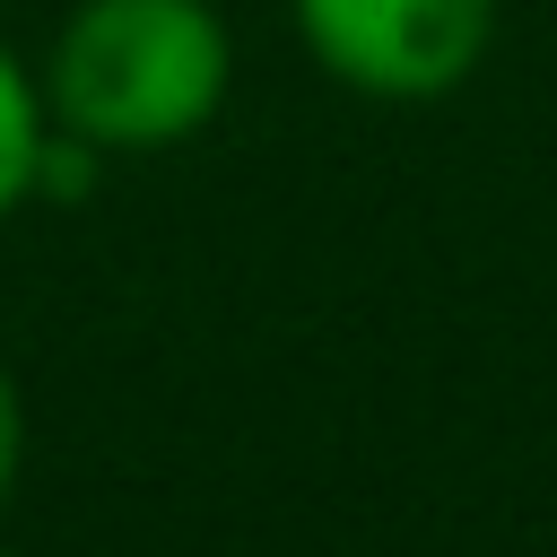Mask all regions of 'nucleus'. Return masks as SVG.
<instances>
[{"label":"nucleus","instance_id":"obj_1","mask_svg":"<svg viewBox=\"0 0 557 557\" xmlns=\"http://www.w3.org/2000/svg\"><path fill=\"white\" fill-rule=\"evenodd\" d=\"M226 78L235 44L209 0H78L44 61V113L96 157H157L226 104Z\"/></svg>","mask_w":557,"mask_h":557},{"label":"nucleus","instance_id":"obj_2","mask_svg":"<svg viewBox=\"0 0 557 557\" xmlns=\"http://www.w3.org/2000/svg\"><path fill=\"white\" fill-rule=\"evenodd\" d=\"M287 17L339 87L383 104L453 96L496 35V0H287Z\"/></svg>","mask_w":557,"mask_h":557},{"label":"nucleus","instance_id":"obj_3","mask_svg":"<svg viewBox=\"0 0 557 557\" xmlns=\"http://www.w3.org/2000/svg\"><path fill=\"white\" fill-rule=\"evenodd\" d=\"M44 131H52L44 87H35V70L0 44V218L35 200V157H44Z\"/></svg>","mask_w":557,"mask_h":557},{"label":"nucleus","instance_id":"obj_4","mask_svg":"<svg viewBox=\"0 0 557 557\" xmlns=\"http://www.w3.org/2000/svg\"><path fill=\"white\" fill-rule=\"evenodd\" d=\"M17 470H26V400H17V383H9V366H0V505H9Z\"/></svg>","mask_w":557,"mask_h":557}]
</instances>
